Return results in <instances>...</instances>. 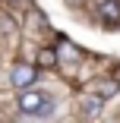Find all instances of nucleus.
Wrapping results in <instances>:
<instances>
[{
    "instance_id": "nucleus-6",
    "label": "nucleus",
    "mask_w": 120,
    "mask_h": 123,
    "mask_svg": "<svg viewBox=\"0 0 120 123\" xmlns=\"http://www.w3.org/2000/svg\"><path fill=\"white\" fill-rule=\"evenodd\" d=\"M10 3H22V0H10Z\"/></svg>"
},
{
    "instance_id": "nucleus-4",
    "label": "nucleus",
    "mask_w": 120,
    "mask_h": 123,
    "mask_svg": "<svg viewBox=\"0 0 120 123\" xmlns=\"http://www.w3.org/2000/svg\"><path fill=\"white\" fill-rule=\"evenodd\" d=\"M35 66H38V69H54V66H57V51H51V47L38 51V57H35Z\"/></svg>"
},
{
    "instance_id": "nucleus-5",
    "label": "nucleus",
    "mask_w": 120,
    "mask_h": 123,
    "mask_svg": "<svg viewBox=\"0 0 120 123\" xmlns=\"http://www.w3.org/2000/svg\"><path fill=\"white\" fill-rule=\"evenodd\" d=\"M117 88H120L117 82H104V85H98V95L101 98H111V95H117Z\"/></svg>"
},
{
    "instance_id": "nucleus-1",
    "label": "nucleus",
    "mask_w": 120,
    "mask_h": 123,
    "mask_svg": "<svg viewBox=\"0 0 120 123\" xmlns=\"http://www.w3.org/2000/svg\"><path fill=\"white\" fill-rule=\"evenodd\" d=\"M19 111L22 114H32V117H47L54 111V101L47 95H41V92H35V88H25L19 95Z\"/></svg>"
},
{
    "instance_id": "nucleus-3",
    "label": "nucleus",
    "mask_w": 120,
    "mask_h": 123,
    "mask_svg": "<svg viewBox=\"0 0 120 123\" xmlns=\"http://www.w3.org/2000/svg\"><path fill=\"white\" fill-rule=\"evenodd\" d=\"M101 22L104 25H120V0H104L101 3Z\"/></svg>"
},
{
    "instance_id": "nucleus-2",
    "label": "nucleus",
    "mask_w": 120,
    "mask_h": 123,
    "mask_svg": "<svg viewBox=\"0 0 120 123\" xmlns=\"http://www.w3.org/2000/svg\"><path fill=\"white\" fill-rule=\"evenodd\" d=\"M35 79H38V66H35V63H16V66L10 69V82H13V88H19V92L32 88Z\"/></svg>"
}]
</instances>
